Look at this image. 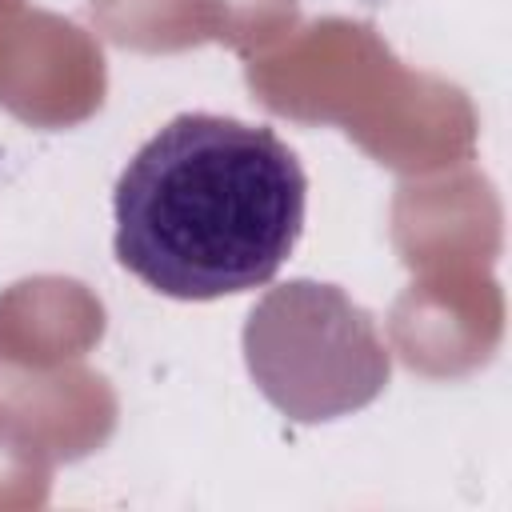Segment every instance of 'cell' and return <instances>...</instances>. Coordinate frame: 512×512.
Instances as JSON below:
<instances>
[{"label":"cell","mask_w":512,"mask_h":512,"mask_svg":"<svg viewBox=\"0 0 512 512\" xmlns=\"http://www.w3.org/2000/svg\"><path fill=\"white\" fill-rule=\"evenodd\" d=\"M304 200V168L272 128L184 112L124 164L112 248L148 288L216 300L280 272L300 240Z\"/></svg>","instance_id":"cell-1"}]
</instances>
